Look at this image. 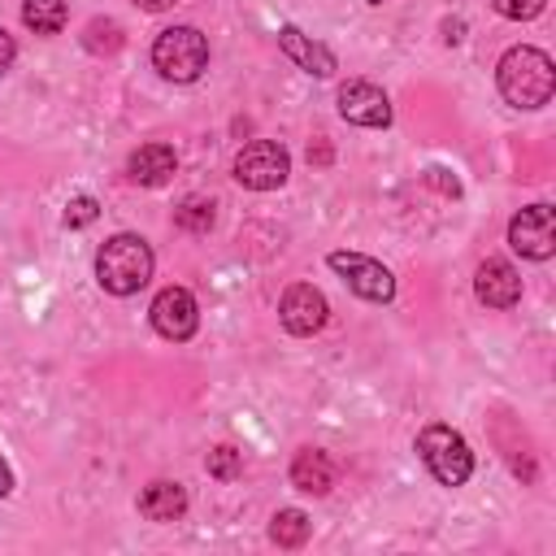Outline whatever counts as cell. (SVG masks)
<instances>
[{
  "mask_svg": "<svg viewBox=\"0 0 556 556\" xmlns=\"http://www.w3.org/2000/svg\"><path fill=\"white\" fill-rule=\"evenodd\" d=\"M495 83H500V96L513 109H543L552 100V91H556V70H552V56L543 48L517 43V48H508L500 56Z\"/></svg>",
  "mask_w": 556,
  "mask_h": 556,
  "instance_id": "obj_1",
  "label": "cell"
},
{
  "mask_svg": "<svg viewBox=\"0 0 556 556\" xmlns=\"http://www.w3.org/2000/svg\"><path fill=\"white\" fill-rule=\"evenodd\" d=\"M96 278L109 295H135L152 278V248L139 235H113L96 252Z\"/></svg>",
  "mask_w": 556,
  "mask_h": 556,
  "instance_id": "obj_2",
  "label": "cell"
},
{
  "mask_svg": "<svg viewBox=\"0 0 556 556\" xmlns=\"http://www.w3.org/2000/svg\"><path fill=\"white\" fill-rule=\"evenodd\" d=\"M417 456L443 486H465L473 473V452H469L465 434H456L452 426H439V421L417 434Z\"/></svg>",
  "mask_w": 556,
  "mask_h": 556,
  "instance_id": "obj_3",
  "label": "cell"
},
{
  "mask_svg": "<svg viewBox=\"0 0 556 556\" xmlns=\"http://www.w3.org/2000/svg\"><path fill=\"white\" fill-rule=\"evenodd\" d=\"M152 65L169 83H195L208 65V39L195 26H169L152 43Z\"/></svg>",
  "mask_w": 556,
  "mask_h": 556,
  "instance_id": "obj_4",
  "label": "cell"
},
{
  "mask_svg": "<svg viewBox=\"0 0 556 556\" xmlns=\"http://www.w3.org/2000/svg\"><path fill=\"white\" fill-rule=\"evenodd\" d=\"M287 174H291V156L274 139H252L235 156V182L248 191H274L287 182Z\"/></svg>",
  "mask_w": 556,
  "mask_h": 556,
  "instance_id": "obj_5",
  "label": "cell"
},
{
  "mask_svg": "<svg viewBox=\"0 0 556 556\" xmlns=\"http://www.w3.org/2000/svg\"><path fill=\"white\" fill-rule=\"evenodd\" d=\"M326 265H330L334 274H343L348 287H352L361 300H369V304H387V300L395 295V278H391V269H387L382 261L365 256V252H330Z\"/></svg>",
  "mask_w": 556,
  "mask_h": 556,
  "instance_id": "obj_6",
  "label": "cell"
},
{
  "mask_svg": "<svg viewBox=\"0 0 556 556\" xmlns=\"http://www.w3.org/2000/svg\"><path fill=\"white\" fill-rule=\"evenodd\" d=\"M508 243H513V252H521L530 261H547L556 252V213H552V204H526L508 222Z\"/></svg>",
  "mask_w": 556,
  "mask_h": 556,
  "instance_id": "obj_7",
  "label": "cell"
},
{
  "mask_svg": "<svg viewBox=\"0 0 556 556\" xmlns=\"http://www.w3.org/2000/svg\"><path fill=\"white\" fill-rule=\"evenodd\" d=\"M148 313H152L156 334H161V339H174V343L191 339L195 326H200V304H195V295H191L187 287H165V291H156V300H152Z\"/></svg>",
  "mask_w": 556,
  "mask_h": 556,
  "instance_id": "obj_8",
  "label": "cell"
},
{
  "mask_svg": "<svg viewBox=\"0 0 556 556\" xmlns=\"http://www.w3.org/2000/svg\"><path fill=\"white\" fill-rule=\"evenodd\" d=\"M278 317H282V326H287L291 334L308 339V334H317V330L326 326L330 304H326V295H321L313 282H295V287L282 291V300H278Z\"/></svg>",
  "mask_w": 556,
  "mask_h": 556,
  "instance_id": "obj_9",
  "label": "cell"
},
{
  "mask_svg": "<svg viewBox=\"0 0 556 556\" xmlns=\"http://www.w3.org/2000/svg\"><path fill=\"white\" fill-rule=\"evenodd\" d=\"M339 113L352 122V126H391V100L378 83H365V78H352L339 87Z\"/></svg>",
  "mask_w": 556,
  "mask_h": 556,
  "instance_id": "obj_10",
  "label": "cell"
},
{
  "mask_svg": "<svg viewBox=\"0 0 556 556\" xmlns=\"http://www.w3.org/2000/svg\"><path fill=\"white\" fill-rule=\"evenodd\" d=\"M473 291H478V300H482L486 308H513V304L521 300V274H517L508 261L486 256V261L478 265V274H473Z\"/></svg>",
  "mask_w": 556,
  "mask_h": 556,
  "instance_id": "obj_11",
  "label": "cell"
},
{
  "mask_svg": "<svg viewBox=\"0 0 556 556\" xmlns=\"http://www.w3.org/2000/svg\"><path fill=\"white\" fill-rule=\"evenodd\" d=\"M278 48L304 70V74H317V78H330L334 74V52L326 48V43H317V39H308V35H300V26H278Z\"/></svg>",
  "mask_w": 556,
  "mask_h": 556,
  "instance_id": "obj_12",
  "label": "cell"
},
{
  "mask_svg": "<svg viewBox=\"0 0 556 556\" xmlns=\"http://www.w3.org/2000/svg\"><path fill=\"white\" fill-rule=\"evenodd\" d=\"M174 165H178V156H174L169 143H143V148L130 152L126 174H130V182H139V187H161V182L174 174Z\"/></svg>",
  "mask_w": 556,
  "mask_h": 556,
  "instance_id": "obj_13",
  "label": "cell"
},
{
  "mask_svg": "<svg viewBox=\"0 0 556 556\" xmlns=\"http://www.w3.org/2000/svg\"><path fill=\"white\" fill-rule=\"evenodd\" d=\"M291 482L304 491V495H326L334 486V465L321 447H300L295 460H291Z\"/></svg>",
  "mask_w": 556,
  "mask_h": 556,
  "instance_id": "obj_14",
  "label": "cell"
},
{
  "mask_svg": "<svg viewBox=\"0 0 556 556\" xmlns=\"http://www.w3.org/2000/svg\"><path fill=\"white\" fill-rule=\"evenodd\" d=\"M139 513L148 517V521H178L182 513H187V491H182V482H148L143 486V495H139Z\"/></svg>",
  "mask_w": 556,
  "mask_h": 556,
  "instance_id": "obj_15",
  "label": "cell"
},
{
  "mask_svg": "<svg viewBox=\"0 0 556 556\" xmlns=\"http://www.w3.org/2000/svg\"><path fill=\"white\" fill-rule=\"evenodd\" d=\"M65 17H70L65 0H26V4H22V22H26L35 35H56V30L65 26Z\"/></svg>",
  "mask_w": 556,
  "mask_h": 556,
  "instance_id": "obj_16",
  "label": "cell"
},
{
  "mask_svg": "<svg viewBox=\"0 0 556 556\" xmlns=\"http://www.w3.org/2000/svg\"><path fill=\"white\" fill-rule=\"evenodd\" d=\"M269 539L278 547H300L308 539V517L300 508H278L274 521H269Z\"/></svg>",
  "mask_w": 556,
  "mask_h": 556,
  "instance_id": "obj_17",
  "label": "cell"
},
{
  "mask_svg": "<svg viewBox=\"0 0 556 556\" xmlns=\"http://www.w3.org/2000/svg\"><path fill=\"white\" fill-rule=\"evenodd\" d=\"M174 222H178L182 230H191V235H204V230L213 226V200H204V195H187V200L174 208Z\"/></svg>",
  "mask_w": 556,
  "mask_h": 556,
  "instance_id": "obj_18",
  "label": "cell"
},
{
  "mask_svg": "<svg viewBox=\"0 0 556 556\" xmlns=\"http://www.w3.org/2000/svg\"><path fill=\"white\" fill-rule=\"evenodd\" d=\"M83 43H87V52H117L122 48V26L113 17H96V22H87Z\"/></svg>",
  "mask_w": 556,
  "mask_h": 556,
  "instance_id": "obj_19",
  "label": "cell"
},
{
  "mask_svg": "<svg viewBox=\"0 0 556 556\" xmlns=\"http://www.w3.org/2000/svg\"><path fill=\"white\" fill-rule=\"evenodd\" d=\"M204 465H208V473H213V478L230 482V478H239V469H243V456H239L230 443H222V447H213V452H208V460H204Z\"/></svg>",
  "mask_w": 556,
  "mask_h": 556,
  "instance_id": "obj_20",
  "label": "cell"
},
{
  "mask_svg": "<svg viewBox=\"0 0 556 556\" xmlns=\"http://www.w3.org/2000/svg\"><path fill=\"white\" fill-rule=\"evenodd\" d=\"M96 217H100L96 195H74V200L65 204V226H70V230H83V226H91Z\"/></svg>",
  "mask_w": 556,
  "mask_h": 556,
  "instance_id": "obj_21",
  "label": "cell"
},
{
  "mask_svg": "<svg viewBox=\"0 0 556 556\" xmlns=\"http://www.w3.org/2000/svg\"><path fill=\"white\" fill-rule=\"evenodd\" d=\"M491 4H495V13H500V17L530 22V17H539V13H543V4H547V0H491Z\"/></svg>",
  "mask_w": 556,
  "mask_h": 556,
  "instance_id": "obj_22",
  "label": "cell"
},
{
  "mask_svg": "<svg viewBox=\"0 0 556 556\" xmlns=\"http://www.w3.org/2000/svg\"><path fill=\"white\" fill-rule=\"evenodd\" d=\"M13 56H17V43H13V35L0 26V74L13 65Z\"/></svg>",
  "mask_w": 556,
  "mask_h": 556,
  "instance_id": "obj_23",
  "label": "cell"
},
{
  "mask_svg": "<svg viewBox=\"0 0 556 556\" xmlns=\"http://www.w3.org/2000/svg\"><path fill=\"white\" fill-rule=\"evenodd\" d=\"M9 491H13V469H9V460L0 456V500H4Z\"/></svg>",
  "mask_w": 556,
  "mask_h": 556,
  "instance_id": "obj_24",
  "label": "cell"
},
{
  "mask_svg": "<svg viewBox=\"0 0 556 556\" xmlns=\"http://www.w3.org/2000/svg\"><path fill=\"white\" fill-rule=\"evenodd\" d=\"M135 4H139V9H148V13H161V9H169L174 0H135Z\"/></svg>",
  "mask_w": 556,
  "mask_h": 556,
  "instance_id": "obj_25",
  "label": "cell"
},
{
  "mask_svg": "<svg viewBox=\"0 0 556 556\" xmlns=\"http://www.w3.org/2000/svg\"><path fill=\"white\" fill-rule=\"evenodd\" d=\"M369 4H387V0H369Z\"/></svg>",
  "mask_w": 556,
  "mask_h": 556,
  "instance_id": "obj_26",
  "label": "cell"
}]
</instances>
